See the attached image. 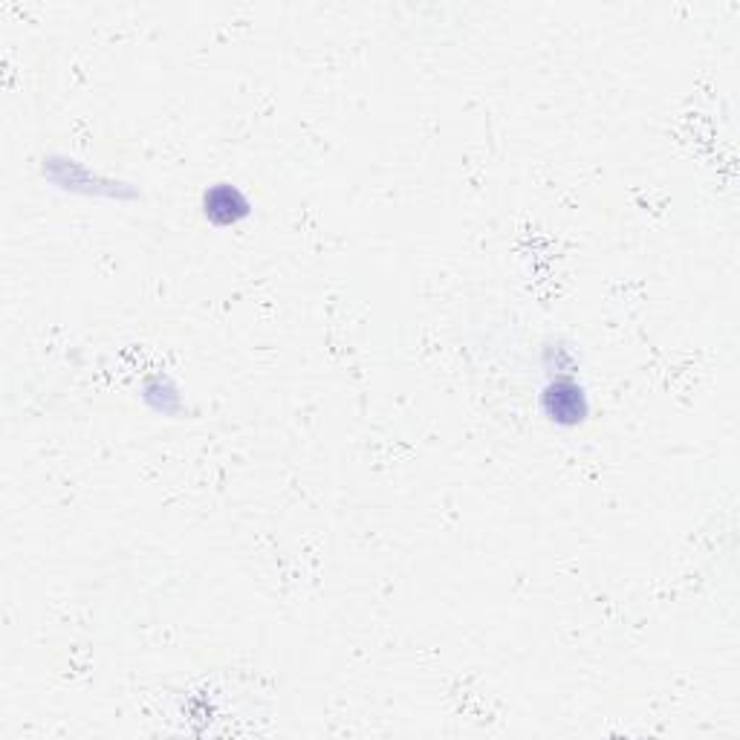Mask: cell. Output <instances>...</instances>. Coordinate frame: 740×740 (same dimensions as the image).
Here are the masks:
<instances>
[{
	"label": "cell",
	"mask_w": 740,
	"mask_h": 740,
	"mask_svg": "<svg viewBox=\"0 0 740 740\" xmlns=\"http://www.w3.org/2000/svg\"><path fill=\"white\" fill-rule=\"evenodd\" d=\"M203 206H206V217L217 226H232V223H238L249 214L246 197L240 194L238 188L226 183L214 185L212 191H206V203Z\"/></svg>",
	"instance_id": "6da1fadb"
},
{
	"label": "cell",
	"mask_w": 740,
	"mask_h": 740,
	"mask_svg": "<svg viewBox=\"0 0 740 740\" xmlns=\"http://www.w3.org/2000/svg\"><path fill=\"white\" fill-rule=\"evenodd\" d=\"M570 388L573 385H555L553 391L547 394V405H550V414H553V420H564V423H573V420H579L584 414V402H582V391L576 388L573 394H570Z\"/></svg>",
	"instance_id": "7a4b0ae2"
}]
</instances>
